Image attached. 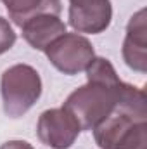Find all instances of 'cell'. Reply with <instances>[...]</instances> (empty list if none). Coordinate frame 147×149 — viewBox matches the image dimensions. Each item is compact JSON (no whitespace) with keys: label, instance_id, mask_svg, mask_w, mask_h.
<instances>
[{"label":"cell","instance_id":"obj_2","mask_svg":"<svg viewBox=\"0 0 147 149\" xmlns=\"http://www.w3.org/2000/svg\"><path fill=\"white\" fill-rule=\"evenodd\" d=\"M92 132L101 149H147L146 92L123 83L114 111Z\"/></svg>","mask_w":147,"mask_h":149},{"label":"cell","instance_id":"obj_4","mask_svg":"<svg viewBox=\"0 0 147 149\" xmlns=\"http://www.w3.org/2000/svg\"><path fill=\"white\" fill-rule=\"evenodd\" d=\"M50 64L64 74H78L85 71L95 57L94 45L80 33H64L45 50Z\"/></svg>","mask_w":147,"mask_h":149},{"label":"cell","instance_id":"obj_6","mask_svg":"<svg viewBox=\"0 0 147 149\" xmlns=\"http://www.w3.org/2000/svg\"><path fill=\"white\" fill-rule=\"evenodd\" d=\"M69 24L78 33L97 35L109 28L111 0H69Z\"/></svg>","mask_w":147,"mask_h":149},{"label":"cell","instance_id":"obj_7","mask_svg":"<svg viewBox=\"0 0 147 149\" xmlns=\"http://www.w3.org/2000/svg\"><path fill=\"white\" fill-rule=\"evenodd\" d=\"M123 59L128 68L139 73L147 71V23H146V9L137 10L128 24L126 35L123 40Z\"/></svg>","mask_w":147,"mask_h":149},{"label":"cell","instance_id":"obj_10","mask_svg":"<svg viewBox=\"0 0 147 149\" xmlns=\"http://www.w3.org/2000/svg\"><path fill=\"white\" fill-rule=\"evenodd\" d=\"M16 43V31L12 30L10 23L0 16V56L10 50Z\"/></svg>","mask_w":147,"mask_h":149},{"label":"cell","instance_id":"obj_9","mask_svg":"<svg viewBox=\"0 0 147 149\" xmlns=\"http://www.w3.org/2000/svg\"><path fill=\"white\" fill-rule=\"evenodd\" d=\"M9 17L19 28L31 17L38 14H54L59 16L62 10L61 0H2Z\"/></svg>","mask_w":147,"mask_h":149},{"label":"cell","instance_id":"obj_8","mask_svg":"<svg viewBox=\"0 0 147 149\" xmlns=\"http://www.w3.org/2000/svg\"><path fill=\"white\" fill-rule=\"evenodd\" d=\"M21 31L23 38L35 50L45 52L50 43L66 33V23L54 14H38L21 26Z\"/></svg>","mask_w":147,"mask_h":149},{"label":"cell","instance_id":"obj_1","mask_svg":"<svg viewBox=\"0 0 147 149\" xmlns=\"http://www.w3.org/2000/svg\"><path fill=\"white\" fill-rule=\"evenodd\" d=\"M85 73L87 83L71 92L62 104L76 118L81 132L94 130L114 111L125 83L106 57L95 56Z\"/></svg>","mask_w":147,"mask_h":149},{"label":"cell","instance_id":"obj_5","mask_svg":"<svg viewBox=\"0 0 147 149\" xmlns=\"http://www.w3.org/2000/svg\"><path fill=\"white\" fill-rule=\"evenodd\" d=\"M81 128L66 108H52L40 114L37 135L50 149H69L78 139Z\"/></svg>","mask_w":147,"mask_h":149},{"label":"cell","instance_id":"obj_3","mask_svg":"<svg viewBox=\"0 0 147 149\" xmlns=\"http://www.w3.org/2000/svg\"><path fill=\"white\" fill-rule=\"evenodd\" d=\"M3 111L10 118H21L30 111L42 95V78L30 64H14L0 78Z\"/></svg>","mask_w":147,"mask_h":149},{"label":"cell","instance_id":"obj_11","mask_svg":"<svg viewBox=\"0 0 147 149\" xmlns=\"http://www.w3.org/2000/svg\"><path fill=\"white\" fill-rule=\"evenodd\" d=\"M0 149H35V148L26 141H7L0 146Z\"/></svg>","mask_w":147,"mask_h":149}]
</instances>
